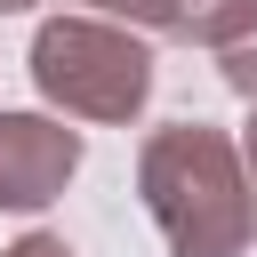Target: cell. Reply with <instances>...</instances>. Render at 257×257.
<instances>
[{
	"instance_id": "obj_5",
	"label": "cell",
	"mask_w": 257,
	"mask_h": 257,
	"mask_svg": "<svg viewBox=\"0 0 257 257\" xmlns=\"http://www.w3.org/2000/svg\"><path fill=\"white\" fill-rule=\"evenodd\" d=\"M217 72H225V88H233L241 104H257V24H249L233 48H217Z\"/></svg>"
},
{
	"instance_id": "obj_2",
	"label": "cell",
	"mask_w": 257,
	"mask_h": 257,
	"mask_svg": "<svg viewBox=\"0 0 257 257\" xmlns=\"http://www.w3.org/2000/svg\"><path fill=\"white\" fill-rule=\"evenodd\" d=\"M32 88L64 112V120H96V128H128L153 104V40L112 24V16H48L32 32Z\"/></svg>"
},
{
	"instance_id": "obj_9",
	"label": "cell",
	"mask_w": 257,
	"mask_h": 257,
	"mask_svg": "<svg viewBox=\"0 0 257 257\" xmlns=\"http://www.w3.org/2000/svg\"><path fill=\"white\" fill-rule=\"evenodd\" d=\"M24 8H40V0H0V16H24Z\"/></svg>"
},
{
	"instance_id": "obj_3",
	"label": "cell",
	"mask_w": 257,
	"mask_h": 257,
	"mask_svg": "<svg viewBox=\"0 0 257 257\" xmlns=\"http://www.w3.org/2000/svg\"><path fill=\"white\" fill-rule=\"evenodd\" d=\"M80 177V128L64 112H0V209H48Z\"/></svg>"
},
{
	"instance_id": "obj_4",
	"label": "cell",
	"mask_w": 257,
	"mask_h": 257,
	"mask_svg": "<svg viewBox=\"0 0 257 257\" xmlns=\"http://www.w3.org/2000/svg\"><path fill=\"white\" fill-rule=\"evenodd\" d=\"M257 24V0H169V40L185 48H233L241 32Z\"/></svg>"
},
{
	"instance_id": "obj_6",
	"label": "cell",
	"mask_w": 257,
	"mask_h": 257,
	"mask_svg": "<svg viewBox=\"0 0 257 257\" xmlns=\"http://www.w3.org/2000/svg\"><path fill=\"white\" fill-rule=\"evenodd\" d=\"M88 16H112L128 32H169V0H80Z\"/></svg>"
},
{
	"instance_id": "obj_7",
	"label": "cell",
	"mask_w": 257,
	"mask_h": 257,
	"mask_svg": "<svg viewBox=\"0 0 257 257\" xmlns=\"http://www.w3.org/2000/svg\"><path fill=\"white\" fill-rule=\"evenodd\" d=\"M0 257H72V241H64V233H24V241H8Z\"/></svg>"
},
{
	"instance_id": "obj_1",
	"label": "cell",
	"mask_w": 257,
	"mask_h": 257,
	"mask_svg": "<svg viewBox=\"0 0 257 257\" xmlns=\"http://www.w3.org/2000/svg\"><path fill=\"white\" fill-rule=\"evenodd\" d=\"M137 193L169 257H241L257 241L241 137L217 120H161L137 145Z\"/></svg>"
},
{
	"instance_id": "obj_8",
	"label": "cell",
	"mask_w": 257,
	"mask_h": 257,
	"mask_svg": "<svg viewBox=\"0 0 257 257\" xmlns=\"http://www.w3.org/2000/svg\"><path fill=\"white\" fill-rule=\"evenodd\" d=\"M241 169H249V209H257V112H249V128H241Z\"/></svg>"
}]
</instances>
